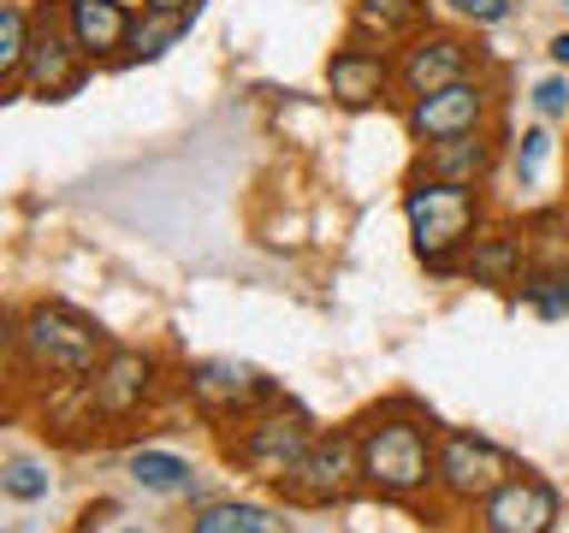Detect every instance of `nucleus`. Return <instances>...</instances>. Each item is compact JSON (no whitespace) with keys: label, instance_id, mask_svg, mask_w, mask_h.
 Returning <instances> with one entry per match:
<instances>
[{"label":"nucleus","instance_id":"nucleus-2","mask_svg":"<svg viewBox=\"0 0 569 533\" xmlns=\"http://www.w3.org/2000/svg\"><path fill=\"white\" fill-rule=\"evenodd\" d=\"M107 350H113V338L101 332V320H89L83 309H71L60 296L30 302L12 320V362L24 373H36V380L83 385L107 362Z\"/></svg>","mask_w":569,"mask_h":533},{"label":"nucleus","instance_id":"nucleus-13","mask_svg":"<svg viewBox=\"0 0 569 533\" xmlns=\"http://www.w3.org/2000/svg\"><path fill=\"white\" fill-rule=\"evenodd\" d=\"M558 515H563L558 486L540 480V474H528V469H516L505 486L475 510V527L480 533H551Z\"/></svg>","mask_w":569,"mask_h":533},{"label":"nucleus","instance_id":"nucleus-8","mask_svg":"<svg viewBox=\"0 0 569 533\" xmlns=\"http://www.w3.org/2000/svg\"><path fill=\"white\" fill-rule=\"evenodd\" d=\"M516 474V456L505 444H492L487 433H469V426H445L439 433V497L457 510H480L487 497Z\"/></svg>","mask_w":569,"mask_h":533},{"label":"nucleus","instance_id":"nucleus-11","mask_svg":"<svg viewBox=\"0 0 569 533\" xmlns=\"http://www.w3.org/2000/svg\"><path fill=\"white\" fill-rule=\"evenodd\" d=\"M327 95H332V107H345V113L398 107V53L345 36V42L327 53Z\"/></svg>","mask_w":569,"mask_h":533},{"label":"nucleus","instance_id":"nucleus-10","mask_svg":"<svg viewBox=\"0 0 569 533\" xmlns=\"http://www.w3.org/2000/svg\"><path fill=\"white\" fill-rule=\"evenodd\" d=\"M89 53L78 48V36L66 30V12L60 0L53 7L36 12V36H30V60H24V78H18V95L30 101H66L78 95V89L89 83Z\"/></svg>","mask_w":569,"mask_h":533},{"label":"nucleus","instance_id":"nucleus-14","mask_svg":"<svg viewBox=\"0 0 569 533\" xmlns=\"http://www.w3.org/2000/svg\"><path fill=\"white\" fill-rule=\"evenodd\" d=\"M498 160H505V142L498 131H475V137H445V142H421L409 178H439V184H469L487 190L498 178Z\"/></svg>","mask_w":569,"mask_h":533},{"label":"nucleus","instance_id":"nucleus-17","mask_svg":"<svg viewBox=\"0 0 569 533\" xmlns=\"http://www.w3.org/2000/svg\"><path fill=\"white\" fill-rule=\"evenodd\" d=\"M416 30H427V0H350V36L356 42L398 53Z\"/></svg>","mask_w":569,"mask_h":533},{"label":"nucleus","instance_id":"nucleus-28","mask_svg":"<svg viewBox=\"0 0 569 533\" xmlns=\"http://www.w3.org/2000/svg\"><path fill=\"white\" fill-rule=\"evenodd\" d=\"M142 7H160V12H202V0H142Z\"/></svg>","mask_w":569,"mask_h":533},{"label":"nucleus","instance_id":"nucleus-15","mask_svg":"<svg viewBox=\"0 0 569 533\" xmlns=\"http://www.w3.org/2000/svg\"><path fill=\"white\" fill-rule=\"evenodd\" d=\"M528 266H533L528 225H487L469 249H462L457 273L469 284H487V291H522Z\"/></svg>","mask_w":569,"mask_h":533},{"label":"nucleus","instance_id":"nucleus-19","mask_svg":"<svg viewBox=\"0 0 569 533\" xmlns=\"http://www.w3.org/2000/svg\"><path fill=\"white\" fill-rule=\"evenodd\" d=\"M196 24L190 12H160V7H142L131 18V36H124V53H119V71L131 66H154L160 53H172L178 42H184V30Z\"/></svg>","mask_w":569,"mask_h":533},{"label":"nucleus","instance_id":"nucleus-29","mask_svg":"<svg viewBox=\"0 0 569 533\" xmlns=\"http://www.w3.org/2000/svg\"><path fill=\"white\" fill-rule=\"evenodd\" d=\"M131 533H149V527H131Z\"/></svg>","mask_w":569,"mask_h":533},{"label":"nucleus","instance_id":"nucleus-27","mask_svg":"<svg viewBox=\"0 0 569 533\" xmlns=\"http://www.w3.org/2000/svg\"><path fill=\"white\" fill-rule=\"evenodd\" d=\"M546 53H551V66H558V71H569V24L546 42Z\"/></svg>","mask_w":569,"mask_h":533},{"label":"nucleus","instance_id":"nucleus-6","mask_svg":"<svg viewBox=\"0 0 569 533\" xmlns=\"http://www.w3.org/2000/svg\"><path fill=\"white\" fill-rule=\"evenodd\" d=\"M487 71V48L475 42V30H451V24H427L398 48V107L416 95H433L445 83H462Z\"/></svg>","mask_w":569,"mask_h":533},{"label":"nucleus","instance_id":"nucleus-12","mask_svg":"<svg viewBox=\"0 0 569 533\" xmlns=\"http://www.w3.org/2000/svg\"><path fill=\"white\" fill-rule=\"evenodd\" d=\"M89 391V409H96V421H131L142 415L154 398H160V355L154 350H131V344H113L107 350V362L83 380Z\"/></svg>","mask_w":569,"mask_h":533},{"label":"nucleus","instance_id":"nucleus-16","mask_svg":"<svg viewBox=\"0 0 569 533\" xmlns=\"http://www.w3.org/2000/svg\"><path fill=\"white\" fill-rule=\"evenodd\" d=\"M60 12H66V30L78 36V48L89 53V66H119L137 18L124 0H60Z\"/></svg>","mask_w":569,"mask_h":533},{"label":"nucleus","instance_id":"nucleus-1","mask_svg":"<svg viewBox=\"0 0 569 533\" xmlns=\"http://www.w3.org/2000/svg\"><path fill=\"white\" fill-rule=\"evenodd\" d=\"M439 433L416 398H386L356 421L362 444V486L386 504H421L439 486Z\"/></svg>","mask_w":569,"mask_h":533},{"label":"nucleus","instance_id":"nucleus-22","mask_svg":"<svg viewBox=\"0 0 569 533\" xmlns=\"http://www.w3.org/2000/svg\"><path fill=\"white\" fill-rule=\"evenodd\" d=\"M522 302H528L540 320H569V266L533 261L528 279H522Z\"/></svg>","mask_w":569,"mask_h":533},{"label":"nucleus","instance_id":"nucleus-7","mask_svg":"<svg viewBox=\"0 0 569 533\" xmlns=\"http://www.w3.org/2000/svg\"><path fill=\"white\" fill-rule=\"evenodd\" d=\"M403 131L416 142H445V137H475V131H492L498 124V83L487 71H475V78L462 83H445L433 95H416L398 107Z\"/></svg>","mask_w":569,"mask_h":533},{"label":"nucleus","instance_id":"nucleus-24","mask_svg":"<svg viewBox=\"0 0 569 533\" xmlns=\"http://www.w3.org/2000/svg\"><path fill=\"white\" fill-rule=\"evenodd\" d=\"M0 492L12 497V504H42L53 492V474L42 456H7L0 462Z\"/></svg>","mask_w":569,"mask_h":533},{"label":"nucleus","instance_id":"nucleus-21","mask_svg":"<svg viewBox=\"0 0 569 533\" xmlns=\"http://www.w3.org/2000/svg\"><path fill=\"white\" fill-rule=\"evenodd\" d=\"M30 36H36V12L7 0L0 7V89L18 95V78H24V60H30Z\"/></svg>","mask_w":569,"mask_h":533},{"label":"nucleus","instance_id":"nucleus-30","mask_svg":"<svg viewBox=\"0 0 569 533\" xmlns=\"http://www.w3.org/2000/svg\"><path fill=\"white\" fill-rule=\"evenodd\" d=\"M563 7H569V0H563Z\"/></svg>","mask_w":569,"mask_h":533},{"label":"nucleus","instance_id":"nucleus-23","mask_svg":"<svg viewBox=\"0 0 569 533\" xmlns=\"http://www.w3.org/2000/svg\"><path fill=\"white\" fill-rule=\"evenodd\" d=\"M546 167H551V124L540 119V124H528V131L510 142V178H516V190H533L546 178Z\"/></svg>","mask_w":569,"mask_h":533},{"label":"nucleus","instance_id":"nucleus-25","mask_svg":"<svg viewBox=\"0 0 569 533\" xmlns=\"http://www.w3.org/2000/svg\"><path fill=\"white\" fill-rule=\"evenodd\" d=\"M445 12H451L462 30H498L516 7L510 0H445Z\"/></svg>","mask_w":569,"mask_h":533},{"label":"nucleus","instance_id":"nucleus-18","mask_svg":"<svg viewBox=\"0 0 569 533\" xmlns=\"http://www.w3.org/2000/svg\"><path fill=\"white\" fill-rule=\"evenodd\" d=\"M184 533H291V522H284V510L256 504V497H208L190 510Z\"/></svg>","mask_w":569,"mask_h":533},{"label":"nucleus","instance_id":"nucleus-4","mask_svg":"<svg viewBox=\"0 0 569 533\" xmlns=\"http://www.w3.org/2000/svg\"><path fill=\"white\" fill-rule=\"evenodd\" d=\"M273 492L297 510H332V504H350L362 486V444H356V426H338V433H320L302 462L284 480H273Z\"/></svg>","mask_w":569,"mask_h":533},{"label":"nucleus","instance_id":"nucleus-26","mask_svg":"<svg viewBox=\"0 0 569 533\" xmlns=\"http://www.w3.org/2000/svg\"><path fill=\"white\" fill-rule=\"evenodd\" d=\"M528 101H533V113H540L546 124L569 119V71H551V78H540V83L528 89Z\"/></svg>","mask_w":569,"mask_h":533},{"label":"nucleus","instance_id":"nucleus-3","mask_svg":"<svg viewBox=\"0 0 569 533\" xmlns=\"http://www.w3.org/2000/svg\"><path fill=\"white\" fill-rule=\"evenodd\" d=\"M403 225L409 249L433 279H457V261L487 231V190L439 184V178H403Z\"/></svg>","mask_w":569,"mask_h":533},{"label":"nucleus","instance_id":"nucleus-20","mask_svg":"<svg viewBox=\"0 0 569 533\" xmlns=\"http://www.w3.org/2000/svg\"><path fill=\"white\" fill-rule=\"evenodd\" d=\"M124 474H131L142 492H160V497H190L196 492V469L172 451H131Z\"/></svg>","mask_w":569,"mask_h":533},{"label":"nucleus","instance_id":"nucleus-9","mask_svg":"<svg viewBox=\"0 0 569 533\" xmlns=\"http://www.w3.org/2000/svg\"><path fill=\"white\" fill-rule=\"evenodd\" d=\"M184 398L202 421L243 426L249 415H261L267 403H279L284 391L249 362H190L184 368Z\"/></svg>","mask_w":569,"mask_h":533},{"label":"nucleus","instance_id":"nucleus-5","mask_svg":"<svg viewBox=\"0 0 569 533\" xmlns=\"http://www.w3.org/2000/svg\"><path fill=\"white\" fill-rule=\"evenodd\" d=\"M315 439H320V426H315L309 409H302L297 398H279V403H267L261 415H249L238 426V439L226 444V456L238 462V469L261 474V480H284Z\"/></svg>","mask_w":569,"mask_h":533}]
</instances>
